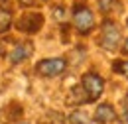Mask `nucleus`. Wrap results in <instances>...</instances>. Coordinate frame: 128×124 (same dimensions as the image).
Masks as SVG:
<instances>
[{"mask_svg":"<svg viewBox=\"0 0 128 124\" xmlns=\"http://www.w3.org/2000/svg\"><path fill=\"white\" fill-rule=\"evenodd\" d=\"M44 26V16L40 12H24L16 22V28L24 34H36Z\"/></svg>","mask_w":128,"mask_h":124,"instance_id":"obj_5","label":"nucleus"},{"mask_svg":"<svg viewBox=\"0 0 128 124\" xmlns=\"http://www.w3.org/2000/svg\"><path fill=\"white\" fill-rule=\"evenodd\" d=\"M98 6L102 12H116V10H122L120 2L118 0H98Z\"/></svg>","mask_w":128,"mask_h":124,"instance_id":"obj_9","label":"nucleus"},{"mask_svg":"<svg viewBox=\"0 0 128 124\" xmlns=\"http://www.w3.org/2000/svg\"><path fill=\"white\" fill-rule=\"evenodd\" d=\"M69 122H71V124H91V118H89L87 112H83V110H75V112L69 114Z\"/></svg>","mask_w":128,"mask_h":124,"instance_id":"obj_8","label":"nucleus"},{"mask_svg":"<svg viewBox=\"0 0 128 124\" xmlns=\"http://www.w3.org/2000/svg\"><path fill=\"white\" fill-rule=\"evenodd\" d=\"M67 67L63 57H48V59H42L40 63H36V73L42 75V77H57L61 75Z\"/></svg>","mask_w":128,"mask_h":124,"instance_id":"obj_3","label":"nucleus"},{"mask_svg":"<svg viewBox=\"0 0 128 124\" xmlns=\"http://www.w3.org/2000/svg\"><path fill=\"white\" fill-rule=\"evenodd\" d=\"M81 85H83V93H85L87 102H95L102 94V89H104V81L96 73H85L81 79Z\"/></svg>","mask_w":128,"mask_h":124,"instance_id":"obj_1","label":"nucleus"},{"mask_svg":"<svg viewBox=\"0 0 128 124\" xmlns=\"http://www.w3.org/2000/svg\"><path fill=\"white\" fill-rule=\"evenodd\" d=\"M34 51V46L30 42H22V44H16V47L12 49L10 53V61L12 63H20V61H26Z\"/></svg>","mask_w":128,"mask_h":124,"instance_id":"obj_6","label":"nucleus"},{"mask_svg":"<svg viewBox=\"0 0 128 124\" xmlns=\"http://www.w3.org/2000/svg\"><path fill=\"white\" fill-rule=\"evenodd\" d=\"M122 51H124V53H126V55H128V40H126V42H124V46H122Z\"/></svg>","mask_w":128,"mask_h":124,"instance_id":"obj_14","label":"nucleus"},{"mask_svg":"<svg viewBox=\"0 0 128 124\" xmlns=\"http://www.w3.org/2000/svg\"><path fill=\"white\" fill-rule=\"evenodd\" d=\"M10 24H12V14L8 10H4V8H0V34H4L8 30Z\"/></svg>","mask_w":128,"mask_h":124,"instance_id":"obj_10","label":"nucleus"},{"mask_svg":"<svg viewBox=\"0 0 128 124\" xmlns=\"http://www.w3.org/2000/svg\"><path fill=\"white\" fill-rule=\"evenodd\" d=\"M53 12H55V18H59V20H63V18H65V14H63V8H61V6H57V8L53 10Z\"/></svg>","mask_w":128,"mask_h":124,"instance_id":"obj_13","label":"nucleus"},{"mask_svg":"<svg viewBox=\"0 0 128 124\" xmlns=\"http://www.w3.org/2000/svg\"><path fill=\"white\" fill-rule=\"evenodd\" d=\"M22 124H26V122H22Z\"/></svg>","mask_w":128,"mask_h":124,"instance_id":"obj_16","label":"nucleus"},{"mask_svg":"<svg viewBox=\"0 0 128 124\" xmlns=\"http://www.w3.org/2000/svg\"><path fill=\"white\" fill-rule=\"evenodd\" d=\"M114 71H118L120 75H124L128 79V61H116L114 63Z\"/></svg>","mask_w":128,"mask_h":124,"instance_id":"obj_11","label":"nucleus"},{"mask_svg":"<svg viewBox=\"0 0 128 124\" xmlns=\"http://www.w3.org/2000/svg\"><path fill=\"white\" fill-rule=\"evenodd\" d=\"M126 26H128V20H126Z\"/></svg>","mask_w":128,"mask_h":124,"instance_id":"obj_15","label":"nucleus"},{"mask_svg":"<svg viewBox=\"0 0 128 124\" xmlns=\"http://www.w3.org/2000/svg\"><path fill=\"white\" fill-rule=\"evenodd\" d=\"M116 118V112L112 108L110 104H100V106H96V112H95V120L98 124H106V122H112Z\"/></svg>","mask_w":128,"mask_h":124,"instance_id":"obj_7","label":"nucleus"},{"mask_svg":"<svg viewBox=\"0 0 128 124\" xmlns=\"http://www.w3.org/2000/svg\"><path fill=\"white\" fill-rule=\"evenodd\" d=\"M73 26L79 34H89L95 26V16L85 4H75L73 6Z\"/></svg>","mask_w":128,"mask_h":124,"instance_id":"obj_2","label":"nucleus"},{"mask_svg":"<svg viewBox=\"0 0 128 124\" xmlns=\"http://www.w3.org/2000/svg\"><path fill=\"white\" fill-rule=\"evenodd\" d=\"M122 118L128 124V94L124 96V100H122Z\"/></svg>","mask_w":128,"mask_h":124,"instance_id":"obj_12","label":"nucleus"},{"mask_svg":"<svg viewBox=\"0 0 128 124\" xmlns=\"http://www.w3.org/2000/svg\"><path fill=\"white\" fill-rule=\"evenodd\" d=\"M120 44V30H118V26L112 22V20H104L102 22V32H100V46L104 47V49H116Z\"/></svg>","mask_w":128,"mask_h":124,"instance_id":"obj_4","label":"nucleus"}]
</instances>
